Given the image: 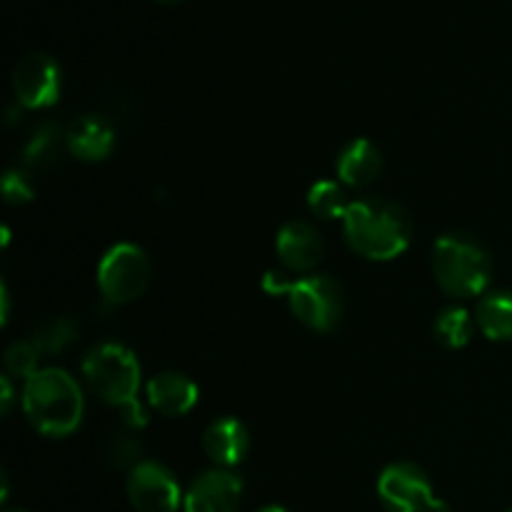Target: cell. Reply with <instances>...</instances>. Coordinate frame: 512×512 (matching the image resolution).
<instances>
[{
	"label": "cell",
	"mask_w": 512,
	"mask_h": 512,
	"mask_svg": "<svg viewBox=\"0 0 512 512\" xmlns=\"http://www.w3.org/2000/svg\"><path fill=\"white\" fill-rule=\"evenodd\" d=\"M343 228L350 248L368 260L398 258L413 238V220L408 210L385 198H363L350 203Z\"/></svg>",
	"instance_id": "obj_1"
},
{
	"label": "cell",
	"mask_w": 512,
	"mask_h": 512,
	"mask_svg": "<svg viewBox=\"0 0 512 512\" xmlns=\"http://www.w3.org/2000/svg\"><path fill=\"white\" fill-rule=\"evenodd\" d=\"M83 375L98 398L123 410V418L130 428H143L148 423V413L138 400L140 365L125 345H95L83 360Z\"/></svg>",
	"instance_id": "obj_2"
},
{
	"label": "cell",
	"mask_w": 512,
	"mask_h": 512,
	"mask_svg": "<svg viewBox=\"0 0 512 512\" xmlns=\"http://www.w3.org/2000/svg\"><path fill=\"white\" fill-rule=\"evenodd\" d=\"M23 408L30 425L50 438L70 435L83 418L80 385L65 370H38L23 390Z\"/></svg>",
	"instance_id": "obj_3"
},
{
	"label": "cell",
	"mask_w": 512,
	"mask_h": 512,
	"mask_svg": "<svg viewBox=\"0 0 512 512\" xmlns=\"http://www.w3.org/2000/svg\"><path fill=\"white\" fill-rule=\"evenodd\" d=\"M433 273L440 288L453 298H473L490 283V253L475 238L453 233L438 238L433 248Z\"/></svg>",
	"instance_id": "obj_4"
},
{
	"label": "cell",
	"mask_w": 512,
	"mask_h": 512,
	"mask_svg": "<svg viewBox=\"0 0 512 512\" xmlns=\"http://www.w3.org/2000/svg\"><path fill=\"white\" fill-rule=\"evenodd\" d=\"M263 288L268 293H285L290 300V310L300 323L308 328L328 333L340 323L343 315V288L328 275H310V278L288 280V275L270 270L263 278Z\"/></svg>",
	"instance_id": "obj_5"
},
{
	"label": "cell",
	"mask_w": 512,
	"mask_h": 512,
	"mask_svg": "<svg viewBox=\"0 0 512 512\" xmlns=\"http://www.w3.org/2000/svg\"><path fill=\"white\" fill-rule=\"evenodd\" d=\"M150 283L148 255L133 243L113 245L98 265L100 293L110 303H133Z\"/></svg>",
	"instance_id": "obj_6"
},
{
	"label": "cell",
	"mask_w": 512,
	"mask_h": 512,
	"mask_svg": "<svg viewBox=\"0 0 512 512\" xmlns=\"http://www.w3.org/2000/svg\"><path fill=\"white\" fill-rule=\"evenodd\" d=\"M378 495L390 512H448V505L435 498L428 475L410 463H395L383 470Z\"/></svg>",
	"instance_id": "obj_7"
},
{
	"label": "cell",
	"mask_w": 512,
	"mask_h": 512,
	"mask_svg": "<svg viewBox=\"0 0 512 512\" xmlns=\"http://www.w3.org/2000/svg\"><path fill=\"white\" fill-rule=\"evenodd\" d=\"M13 90L23 108H50L60 95L58 63L45 53H28L15 65Z\"/></svg>",
	"instance_id": "obj_8"
},
{
	"label": "cell",
	"mask_w": 512,
	"mask_h": 512,
	"mask_svg": "<svg viewBox=\"0 0 512 512\" xmlns=\"http://www.w3.org/2000/svg\"><path fill=\"white\" fill-rule=\"evenodd\" d=\"M128 498L138 512H175L180 505V488L168 468L140 463L130 470Z\"/></svg>",
	"instance_id": "obj_9"
},
{
	"label": "cell",
	"mask_w": 512,
	"mask_h": 512,
	"mask_svg": "<svg viewBox=\"0 0 512 512\" xmlns=\"http://www.w3.org/2000/svg\"><path fill=\"white\" fill-rule=\"evenodd\" d=\"M243 483L228 470H208L185 493V512H235Z\"/></svg>",
	"instance_id": "obj_10"
},
{
	"label": "cell",
	"mask_w": 512,
	"mask_h": 512,
	"mask_svg": "<svg viewBox=\"0 0 512 512\" xmlns=\"http://www.w3.org/2000/svg\"><path fill=\"white\" fill-rule=\"evenodd\" d=\"M278 248L280 260L288 270L295 273H308L315 265L323 260V238H320L318 230L313 228L305 220H290L280 228L278 233Z\"/></svg>",
	"instance_id": "obj_11"
},
{
	"label": "cell",
	"mask_w": 512,
	"mask_h": 512,
	"mask_svg": "<svg viewBox=\"0 0 512 512\" xmlns=\"http://www.w3.org/2000/svg\"><path fill=\"white\" fill-rule=\"evenodd\" d=\"M113 125L100 115H83L68 125V150L80 160H103L113 150Z\"/></svg>",
	"instance_id": "obj_12"
},
{
	"label": "cell",
	"mask_w": 512,
	"mask_h": 512,
	"mask_svg": "<svg viewBox=\"0 0 512 512\" xmlns=\"http://www.w3.org/2000/svg\"><path fill=\"white\" fill-rule=\"evenodd\" d=\"M148 403L170 418L185 415L198 403V385L183 373H160L148 383Z\"/></svg>",
	"instance_id": "obj_13"
},
{
	"label": "cell",
	"mask_w": 512,
	"mask_h": 512,
	"mask_svg": "<svg viewBox=\"0 0 512 512\" xmlns=\"http://www.w3.org/2000/svg\"><path fill=\"white\" fill-rule=\"evenodd\" d=\"M248 430L240 420L235 418H220L205 430L203 435V450L213 463H218L220 468H230V465H238L240 460L248 453Z\"/></svg>",
	"instance_id": "obj_14"
},
{
	"label": "cell",
	"mask_w": 512,
	"mask_h": 512,
	"mask_svg": "<svg viewBox=\"0 0 512 512\" xmlns=\"http://www.w3.org/2000/svg\"><path fill=\"white\" fill-rule=\"evenodd\" d=\"M383 170V155L368 138H358L343 148L338 158V178L353 188L375 183Z\"/></svg>",
	"instance_id": "obj_15"
},
{
	"label": "cell",
	"mask_w": 512,
	"mask_h": 512,
	"mask_svg": "<svg viewBox=\"0 0 512 512\" xmlns=\"http://www.w3.org/2000/svg\"><path fill=\"white\" fill-rule=\"evenodd\" d=\"M63 148H68V128L55 120L35 125L28 143L23 145V165L30 170H48L60 160Z\"/></svg>",
	"instance_id": "obj_16"
},
{
	"label": "cell",
	"mask_w": 512,
	"mask_h": 512,
	"mask_svg": "<svg viewBox=\"0 0 512 512\" xmlns=\"http://www.w3.org/2000/svg\"><path fill=\"white\" fill-rule=\"evenodd\" d=\"M478 325L490 340H512V295H485L478 305Z\"/></svg>",
	"instance_id": "obj_17"
},
{
	"label": "cell",
	"mask_w": 512,
	"mask_h": 512,
	"mask_svg": "<svg viewBox=\"0 0 512 512\" xmlns=\"http://www.w3.org/2000/svg\"><path fill=\"white\" fill-rule=\"evenodd\" d=\"M78 333L80 328L73 318H50L35 325L33 340H30V343L38 348V353L55 355V353H63L68 345H73L75 338H78Z\"/></svg>",
	"instance_id": "obj_18"
},
{
	"label": "cell",
	"mask_w": 512,
	"mask_h": 512,
	"mask_svg": "<svg viewBox=\"0 0 512 512\" xmlns=\"http://www.w3.org/2000/svg\"><path fill=\"white\" fill-rule=\"evenodd\" d=\"M435 338L448 348H463L473 338V318L465 308H445L435 318Z\"/></svg>",
	"instance_id": "obj_19"
},
{
	"label": "cell",
	"mask_w": 512,
	"mask_h": 512,
	"mask_svg": "<svg viewBox=\"0 0 512 512\" xmlns=\"http://www.w3.org/2000/svg\"><path fill=\"white\" fill-rule=\"evenodd\" d=\"M308 205L313 210V215L325 220L345 218V213L350 208V203H345V190L338 183H333V180H320V183H315L308 193Z\"/></svg>",
	"instance_id": "obj_20"
},
{
	"label": "cell",
	"mask_w": 512,
	"mask_h": 512,
	"mask_svg": "<svg viewBox=\"0 0 512 512\" xmlns=\"http://www.w3.org/2000/svg\"><path fill=\"white\" fill-rule=\"evenodd\" d=\"M38 355L33 343H13L5 350V368L20 378H33L38 373Z\"/></svg>",
	"instance_id": "obj_21"
},
{
	"label": "cell",
	"mask_w": 512,
	"mask_h": 512,
	"mask_svg": "<svg viewBox=\"0 0 512 512\" xmlns=\"http://www.w3.org/2000/svg\"><path fill=\"white\" fill-rule=\"evenodd\" d=\"M140 453H143V445L133 435H118L108 445V458L115 468H138Z\"/></svg>",
	"instance_id": "obj_22"
},
{
	"label": "cell",
	"mask_w": 512,
	"mask_h": 512,
	"mask_svg": "<svg viewBox=\"0 0 512 512\" xmlns=\"http://www.w3.org/2000/svg\"><path fill=\"white\" fill-rule=\"evenodd\" d=\"M3 195L8 203H28L33 200L35 188L23 170H10L3 180Z\"/></svg>",
	"instance_id": "obj_23"
},
{
	"label": "cell",
	"mask_w": 512,
	"mask_h": 512,
	"mask_svg": "<svg viewBox=\"0 0 512 512\" xmlns=\"http://www.w3.org/2000/svg\"><path fill=\"white\" fill-rule=\"evenodd\" d=\"M0 385H3V415H8L10 403H13V388H10V378L0 380Z\"/></svg>",
	"instance_id": "obj_24"
},
{
	"label": "cell",
	"mask_w": 512,
	"mask_h": 512,
	"mask_svg": "<svg viewBox=\"0 0 512 512\" xmlns=\"http://www.w3.org/2000/svg\"><path fill=\"white\" fill-rule=\"evenodd\" d=\"M260 512H288V510L280 508V505H268V508H263Z\"/></svg>",
	"instance_id": "obj_25"
},
{
	"label": "cell",
	"mask_w": 512,
	"mask_h": 512,
	"mask_svg": "<svg viewBox=\"0 0 512 512\" xmlns=\"http://www.w3.org/2000/svg\"><path fill=\"white\" fill-rule=\"evenodd\" d=\"M163 3H178V0H163Z\"/></svg>",
	"instance_id": "obj_26"
},
{
	"label": "cell",
	"mask_w": 512,
	"mask_h": 512,
	"mask_svg": "<svg viewBox=\"0 0 512 512\" xmlns=\"http://www.w3.org/2000/svg\"><path fill=\"white\" fill-rule=\"evenodd\" d=\"M510 512H512V510H510Z\"/></svg>",
	"instance_id": "obj_27"
}]
</instances>
